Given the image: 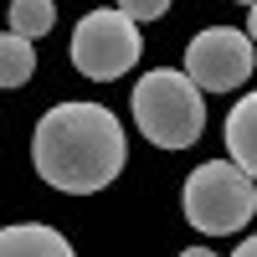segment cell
<instances>
[{
  "label": "cell",
  "mask_w": 257,
  "mask_h": 257,
  "mask_svg": "<svg viewBox=\"0 0 257 257\" xmlns=\"http://www.w3.org/2000/svg\"><path fill=\"white\" fill-rule=\"evenodd\" d=\"M123 160H128L123 123L103 103H57L52 113H41L31 134L36 175L67 196H93V190L113 185Z\"/></svg>",
  "instance_id": "cell-1"
},
{
  "label": "cell",
  "mask_w": 257,
  "mask_h": 257,
  "mask_svg": "<svg viewBox=\"0 0 257 257\" xmlns=\"http://www.w3.org/2000/svg\"><path fill=\"white\" fill-rule=\"evenodd\" d=\"M206 88L185 67H160V72H144L139 88H134V123L149 144L160 149H190L206 128Z\"/></svg>",
  "instance_id": "cell-2"
},
{
  "label": "cell",
  "mask_w": 257,
  "mask_h": 257,
  "mask_svg": "<svg viewBox=\"0 0 257 257\" xmlns=\"http://www.w3.org/2000/svg\"><path fill=\"white\" fill-rule=\"evenodd\" d=\"M257 216V180L237 160H211L201 170H190L185 180V221L206 231V237H226L242 231Z\"/></svg>",
  "instance_id": "cell-3"
},
{
  "label": "cell",
  "mask_w": 257,
  "mask_h": 257,
  "mask_svg": "<svg viewBox=\"0 0 257 257\" xmlns=\"http://www.w3.org/2000/svg\"><path fill=\"white\" fill-rule=\"evenodd\" d=\"M144 36L128 11H88L72 31V67L93 82H113L139 62Z\"/></svg>",
  "instance_id": "cell-4"
},
{
  "label": "cell",
  "mask_w": 257,
  "mask_h": 257,
  "mask_svg": "<svg viewBox=\"0 0 257 257\" xmlns=\"http://www.w3.org/2000/svg\"><path fill=\"white\" fill-rule=\"evenodd\" d=\"M257 41L252 31H237V26H211L201 36H190L185 47V72L201 82L206 93H231L257 72Z\"/></svg>",
  "instance_id": "cell-5"
},
{
  "label": "cell",
  "mask_w": 257,
  "mask_h": 257,
  "mask_svg": "<svg viewBox=\"0 0 257 257\" xmlns=\"http://www.w3.org/2000/svg\"><path fill=\"white\" fill-rule=\"evenodd\" d=\"M0 257H77L72 242L52 226H36V221H21L0 231Z\"/></svg>",
  "instance_id": "cell-6"
},
{
  "label": "cell",
  "mask_w": 257,
  "mask_h": 257,
  "mask_svg": "<svg viewBox=\"0 0 257 257\" xmlns=\"http://www.w3.org/2000/svg\"><path fill=\"white\" fill-rule=\"evenodd\" d=\"M226 155L257 180V93H247L237 108L226 113Z\"/></svg>",
  "instance_id": "cell-7"
},
{
  "label": "cell",
  "mask_w": 257,
  "mask_h": 257,
  "mask_svg": "<svg viewBox=\"0 0 257 257\" xmlns=\"http://www.w3.org/2000/svg\"><path fill=\"white\" fill-rule=\"evenodd\" d=\"M31 67H36L31 36H21V31H6V36H0V82H6V88H21V82L31 77Z\"/></svg>",
  "instance_id": "cell-8"
},
{
  "label": "cell",
  "mask_w": 257,
  "mask_h": 257,
  "mask_svg": "<svg viewBox=\"0 0 257 257\" xmlns=\"http://www.w3.org/2000/svg\"><path fill=\"white\" fill-rule=\"evenodd\" d=\"M57 26V6L52 0H11V31H21V36H47Z\"/></svg>",
  "instance_id": "cell-9"
},
{
  "label": "cell",
  "mask_w": 257,
  "mask_h": 257,
  "mask_svg": "<svg viewBox=\"0 0 257 257\" xmlns=\"http://www.w3.org/2000/svg\"><path fill=\"white\" fill-rule=\"evenodd\" d=\"M118 11H128L134 21H160L170 11V0H118Z\"/></svg>",
  "instance_id": "cell-10"
},
{
  "label": "cell",
  "mask_w": 257,
  "mask_h": 257,
  "mask_svg": "<svg viewBox=\"0 0 257 257\" xmlns=\"http://www.w3.org/2000/svg\"><path fill=\"white\" fill-rule=\"evenodd\" d=\"M231 257H257V237H247V242H242L237 252H231Z\"/></svg>",
  "instance_id": "cell-11"
},
{
  "label": "cell",
  "mask_w": 257,
  "mask_h": 257,
  "mask_svg": "<svg viewBox=\"0 0 257 257\" xmlns=\"http://www.w3.org/2000/svg\"><path fill=\"white\" fill-rule=\"evenodd\" d=\"M180 257H216V252H211V247H185Z\"/></svg>",
  "instance_id": "cell-12"
},
{
  "label": "cell",
  "mask_w": 257,
  "mask_h": 257,
  "mask_svg": "<svg viewBox=\"0 0 257 257\" xmlns=\"http://www.w3.org/2000/svg\"><path fill=\"white\" fill-rule=\"evenodd\" d=\"M247 31H252V41H257V6H252V21H247Z\"/></svg>",
  "instance_id": "cell-13"
},
{
  "label": "cell",
  "mask_w": 257,
  "mask_h": 257,
  "mask_svg": "<svg viewBox=\"0 0 257 257\" xmlns=\"http://www.w3.org/2000/svg\"><path fill=\"white\" fill-rule=\"evenodd\" d=\"M237 6H257V0H237Z\"/></svg>",
  "instance_id": "cell-14"
}]
</instances>
